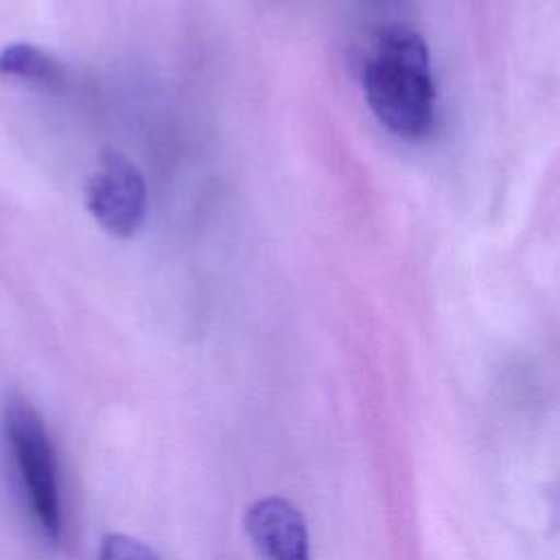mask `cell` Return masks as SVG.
Returning <instances> with one entry per match:
<instances>
[{
	"instance_id": "3",
	"label": "cell",
	"mask_w": 560,
	"mask_h": 560,
	"mask_svg": "<svg viewBox=\"0 0 560 560\" xmlns=\"http://www.w3.org/2000/svg\"><path fill=\"white\" fill-rule=\"evenodd\" d=\"M147 184L140 168L116 151H105L85 186L94 221L118 238L133 236L147 217Z\"/></svg>"
},
{
	"instance_id": "6",
	"label": "cell",
	"mask_w": 560,
	"mask_h": 560,
	"mask_svg": "<svg viewBox=\"0 0 560 560\" xmlns=\"http://www.w3.org/2000/svg\"><path fill=\"white\" fill-rule=\"evenodd\" d=\"M98 560H160L144 542L127 534H107L101 542Z\"/></svg>"
},
{
	"instance_id": "4",
	"label": "cell",
	"mask_w": 560,
	"mask_h": 560,
	"mask_svg": "<svg viewBox=\"0 0 560 560\" xmlns=\"http://www.w3.org/2000/svg\"><path fill=\"white\" fill-rule=\"evenodd\" d=\"M245 532L262 560H308V532L302 512L282 497L249 505Z\"/></svg>"
},
{
	"instance_id": "5",
	"label": "cell",
	"mask_w": 560,
	"mask_h": 560,
	"mask_svg": "<svg viewBox=\"0 0 560 560\" xmlns=\"http://www.w3.org/2000/svg\"><path fill=\"white\" fill-rule=\"evenodd\" d=\"M0 74L55 90L66 81L63 66L42 48L24 42L9 44L0 50Z\"/></svg>"
},
{
	"instance_id": "2",
	"label": "cell",
	"mask_w": 560,
	"mask_h": 560,
	"mask_svg": "<svg viewBox=\"0 0 560 560\" xmlns=\"http://www.w3.org/2000/svg\"><path fill=\"white\" fill-rule=\"evenodd\" d=\"M4 442L28 512L44 538L57 542L63 529L55 446L37 409L13 396L2 413Z\"/></svg>"
},
{
	"instance_id": "1",
	"label": "cell",
	"mask_w": 560,
	"mask_h": 560,
	"mask_svg": "<svg viewBox=\"0 0 560 560\" xmlns=\"http://www.w3.org/2000/svg\"><path fill=\"white\" fill-rule=\"evenodd\" d=\"M363 92L378 122L398 138L420 140L435 122V81L427 44L402 24L383 28L363 63Z\"/></svg>"
}]
</instances>
